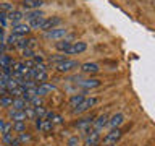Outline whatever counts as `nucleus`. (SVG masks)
<instances>
[{
	"instance_id": "f257e3e1",
	"label": "nucleus",
	"mask_w": 155,
	"mask_h": 146,
	"mask_svg": "<svg viewBox=\"0 0 155 146\" xmlns=\"http://www.w3.org/2000/svg\"><path fill=\"white\" fill-rule=\"evenodd\" d=\"M57 71L60 73H71L74 68H79V62L78 60H70V58H66V60H63L60 63H57L55 65Z\"/></svg>"
},
{
	"instance_id": "f03ea898",
	"label": "nucleus",
	"mask_w": 155,
	"mask_h": 146,
	"mask_svg": "<svg viewBox=\"0 0 155 146\" xmlns=\"http://www.w3.org/2000/svg\"><path fill=\"white\" fill-rule=\"evenodd\" d=\"M95 104H97V99H95V97H89V99H84L79 106H76L74 109H73V114H74V115L84 114V112H87V110L91 109V107H94Z\"/></svg>"
},
{
	"instance_id": "7ed1b4c3",
	"label": "nucleus",
	"mask_w": 155,
	"mask_h": 146,
	"mask_svg": "<svg viewBox=\"0 0 155 146\" xmlns=\"http://www.w3.org/2000/svg\"><path fill=\"white\" fill-rule=\"evenodd\" d=\"M86 49H87V44L82 42V41H79V42H71L70 47H68L63 54H65V55H76V54H82Z\"/></svg>"
},
{
	"instance_id": "20e7f679",
	"label": "nucleus",
	"mask_w": 155,
	"mask_h": 146,
	"mask_svg": "<svg viewBox=\"0 0 155 146\" xmlns=\"http://www.w3.org/2000/svg\"><path fill=\"white\" fill-rule=\"evenodd\" d=\"M121 136H123V131H121V128H111L110 133L105 135L104 144H116V141H118Z\"/></svg>"
},
{
	"instance_id": "39448f33",
	"label": "nucleus",
	"mask_w": 155,
	"mask_h": 146,
	"mask_svg": "<svg viewBox=\"0 0 155 146\" xmlns=\"http://www.w3.org/2000/svg\"><path fill=\"white\" fill-rule=\"evenodd\" d=\"M66 34H68V29H65V28H53L45 33V37L53 39V41H60V39H65Z\"/></svg>"
},
{
	"instance_id": "423d86ee",
	"label": "nucleus",
	"mask_w": 155,
	"mask_h": 146,
	"mask_svg": "<svg viewBox=\"0 0 155 146\" xmlns=\"http://www.w3.org/2000/svg\"><path fill=\"white\" fill-rule=\"evenodd\" d=\"M61 23V18L60 16H50V18H44V23H42V26L41 29L42 31H50V29H53L55 26H58V24Z\"/></svg>"
},
{
	"instance_id": "0eeeda50",
	"label": "nucleus",
	"mask_w": 155,
	"mask_h": 146,
	"mask_svg": "<svg viewBox=\"0 0 155 146\" xmlns=\"http://www.w3.org/2000/svg\"><path fill=\"white\" fill-rule=\"evenodd\" d=\"M76 85L79 88H82V89H94V88L100 86V80H97V78H87V80L76 81Z\"/></svg>"
},
{
	"instance_id": "6e6552de",
	"label": "nucleus",
	"mask_w": 155,
	"mask_h": 146,
	"mask_svg": "<svg viewBox=\"0 0 155 146\" xmlns=\"http://www.w3.org/2000/svg\"><path fill=\"white\" fill-rule=\"evenodd\" d=\"M31 31V28L28 26L26 23H18V24H12V34L15 36H26V34Z\"/></svg>"
},
{
	"instance_id": "1a4fd4ad",
	"label": "nucleus",
	"mask_w": 155,
	"mask_h": 146,
	"mask_svg": "<svg viewBox=\"0 0 155 146\" xmlns=\"http://www.w3.org/2000/svg\"><path fill=\"white\" fill-rule=\"evenodd\" d=\"M52 91H55V86L50 85V83H41L39 86H36V94L41 96V97L50 94Z\"/></svg>"
},
{
	"instance_id": "9d476101",
	"label": "nucleus",
	"mask_w": 155,
	"mask_h": 146,
	"mask_svg": "<svg viewBox=\"0 0 155 146\" xmlns=\"http://www.w3.org/2000/svg\"><path fill=\"white\" fill-rule=\"evenodd\" d=\"M124 122V115L121 114V112H118V114H115V115H111L108 122H107V125L110 127V128H120V125Z\"/></svg>"
},
{
	"instance_id": "9b49d317",
	"label": "nucleus",
	"mask_w": 155,
	"mask_h": 146,
	"mask_svg": "<svg viewBox=\"0 0 155 146\" xmlns=\"http://www.w3.org/2000/svg\"><path fill=\"white\" fill-rule=\"evenodd\" d=\"M79 67H81V71H82V73H87V75H94V73H99V71H100L99 65H97V63H94V62L82 63V65H79Z\"/></svg>"
},
{
	"instance_id": "f8f14e48",
	"label": "nucleus",
	"mask_w": 155,
	"mask_h": 146,
	"mask_svg": "<svg viewBox=\"0 0 155 146\" xmlns=\"http://www.w3.org/2000/svg\"><path fill=\"white\" fill-rule=\"evenodd\" d=\"M8 115L13 122H26L28 117H26V112L24 110H15V109H10L8 110Z\"/></svg>"
},
{
	"instance_id": "ddd939ff",
	"label": "nucleus",
	"mask_w": 155,
	"mask_h": 146,
	"mask_svg": "<svg viewBox=\"0 0 155 146\" xmlns=\"http://www.w3.org/2000/svg\"><path fill=\"white\" fill-rule=\"evenodd\" d=\"M100 140V131L97 130H92L89 135L86 136V141H84V146H95L97 141Z\"/></svg>"
},
{
	"instance_id": "4468645a",
	"label": "nucleus",
	"mask_w": 155,
	"mask_h": 146,
	"mask_svg": "<svg viewBox=\"0 0 155 146\" xmlns=\"http://www.w3.org/2000/svg\"><path fill=\"white\" fill-rule=\"evenodd\" d=\"M7 19H10L12 24H18V23H21L23 19H24V13L23 12H18V10H13V12L7 13Z\"/></svg>"
},
{
	"instance_id": "2eb2a0df",
	"label": "nucleus",
	"mask_w": 155,
	"mask_h": 146,
	"mask_svg": "<svg viewBox=\"0 0 155 146\" xmlns=\"http://www.w3.org/2000/svg\"><path fill=\"white\" fill-rule=\"evenodd\" d=\"M107 122H108V115H107V114H102V115H99L94 122H92V127H94V130L100 131V130L107 125Z\"/></svg>"
},
{
	"instance_id": "dca6fc26",
	"label": "nucleus",
	"mask_w": 155,
	"mask_h": 146,
	"mask_svg": "<svg viewBox=\"0 0 155 146\" xmlns=\"http://www.w3.org/2000/svg\"><path fill=\"white\" fill-rule=\"evenodd\" d=\"M21 5L26 12H29V10H39V7L42 5V0H23Z\"/></svg>"
},
{
	"instance_id": "f3484780",
	"label": "nucleus",
	"mask_w": 155,
	"mask_h": 146,
	"mask_svg": "<svg viewBox=\"0 0 155 146\" xmlns=\"http://www.w3.org/2000/svg\"><path fill=\"white\" fill-rule=\"evenodd\" d=\"M92 122H94V117H84V119H81V120L76 122V128H79L81 131L86 130V128H91Z\"/></svg>"
},
{
	"instance_id": "a211bd4d",
	"label": "nucleus",
	"mask_w": 155,
	"mask_h": 146,
	"mask_svg": "<svg viewBox=\"0 0 155 146\" xmlns=\"http://www.w3.org/2000/svg\"><path fill=\"white\" fill-rule=\"evenodd\" d=\"M12 107L15 110H24L28 107V102L23 99V97H13L12 101Z\"/></svg>"
},
{
	"instance_id": "6ab92c4d",
	"label": "nucleus",
	"mask_w": 155,
	"mask_h": 146,
	"mask_svg": "<svg viewBox=\"0 0 155 146\" xmlns=\"http://www.w3.org/2000/svg\"><path fill=\"white\" fill-rule=\"evenodd\" d=\"M44 18H45V16H37V18L31 19V21L28 23V26L31 28V29H41L42 23H44Z\"/></svg>"
},
{
	"instance_id": "aec40b11",
	"label": "nucleus",
	"mask_w": 155,
	"mask_h": 146,
	"mask_svg": "<svg viewBox=\"0 0 155 146\" xmlns=\"http://www.w3.org/2000/svg\"><path fill=\"white\" fill-rule=\"evenodd\" d=\"M84 99H86L84 94H74V96H73L71 99H70V102H68V104H70V107H73V109H74V107L79 106Z\"/></svg>"
},
{
	"instance_id": "412c9836",
	"label": "nucleus",
	"mask_w": 155,
	"mask_h": 146,
	"mask_svg": "<svg viewBox=\"0 0 155 146\" xmlns=\"http://www.w3.org/2000/svg\"><path fill=\"white\" fill-rule=\"evenodd\" d=\"M70 41H68V39H60V41H58L57 44H55V49L57 50H60V52H65L68 47H70Z\"/></svg>"
},
{
	"instance_id": "4be33fe9",
	"label": "nucleus",
	"mask_w": 155,
	"mask_h": 146,
	"mask_svg": "<svg viewBox=\"0 0 155 146\" xmlns=\"http://www.w3.org/2000/svg\"><path fill=\"white\" fill-rule=\"evenodd\" d=\"M37 16H44V13H42V12H39V10H29V12L24 13V18H26L28 21H31V19L37 18Z\"/></svg>"
},
{
	"instance_id": "5701e85b",
	"label": "nucleus",
	"mask_w": 155,
	"mask_h": 146,
	"mask_svg": "<svg viewBox=\"0 0 155 146\" xmlns=\"http://www.w3.org/2000/svg\"><path fill=\"white\" fill-rule=\"evenodd\" d=\"M12 130L18 131V133L26 131V122H13V123H12Z\"/></svg>"
},
{
	"instance_id": "b1692460",
	"label": "nucleus",
	"mask_w": 155,
	"mask_h": 146,
	"mask_svg": "<svg viewBox=\"0 0 155 146\" xmlns=\"http://www.w3.org/2000/svg\"><path fill=\"white\" fill-rule=\"evenodd\" d=\"M53 128V123L50 120H47V119H42V123H41V130L44 131V133H48V131H52Z\"/></svg>"
},
{
	"instance_id": "393cba45",
	"label": "nucleus",
	"mask_w": 155,
	"mask_h": 146,
	"mask_svg": "<svg viewBox=\"0 0 155 146\" xmlns=\"http://www.w3.org/2000/svg\"><path fill=\"white\" fill-rule=\"evenodd\" d=\"M48 78V73L47 71H36V75H34L32 80L34 81H41V83H45V80Z\"/></svg>"
},
{
	"instance_id": "a878e982",
	"label": "nucleus",
	"mask_w": 155,
	"mask_h": 146,
	"mask_svg": "<svg viewBox=\"0 0 155 146\" xmlns=\"http://www.w3.org/2000/svg\"><path fill=\"white\" fill-rule=\"evenodd\" d=\"M13 5L12 3H8V2H2L0 3V12H3V13H10V12H13Z\"/></svg>"
},
{
	"instance_id": "bb28decb",
	"label": "nucleus",
	"mask_w": 155,
	"mask_h": 146,
	"mask_svg": "<svg viewBox=\"0 0 155 146\" xmlns=\"http://www.w3.org/2000/svg\"><path fill=\"white\" fill-rule=\"evenodd\" d=\"M63 60H66V55H65V54H58V55H52V57H50V62L55 63V65H57V63H60V62H63Z\"/></svg>"
},
{
	"instance_id": "cd10ccee",
	"label": "nucleus",
	"mask_w": 155,
	"mask_h": 146,
	"mask_svg": "<svg viewBox=\"0 0 155 146\" xmlns=\"http://www.w3.org/2000/svg\"><path fill=\"white\" fill-rule=\"evenodd\" d=\"M12 101H13V97L3 96V97H0V106H3V107H12Z\"/></svg>"
},
{
	"instance_id": "c85d7f7f",
	"label": "nucleus",
	"mask_w": 155,
	"mask_h": 146,
	"mask_svg": "<svg viewBox=\"0 0 155 146\" xmlns=\"http://www.w3.org/2000/svg\"><path fill=\"white\" fill-rule=\"evenodd\" d=\"M34 55H36V54H34V50H32L31 47L23 49V57L24 58H28V60H29V58H34Z\"/></svg>"
},
{
	"instance_id": "c756f323",
	"label": "nucleus",
	"mask_w": 155,
	"mask_h": 146,
	"mask_svg": "<svg viewBox=\"0 0 155 146\" xmlns=\"http://www.w3.org/2000/svg\"><path fill=\"white\" fill-rule=\"evenodd\" d=\"M18 141H19V143H24V141H31V135H29V133H24V131H23V133L18 135Z\"/></svg>"
},
{
	"instance_id": "7c9ffc66",
	"label": "nucleus",
	"mask_w": 155,
	"mask_h": 146,
	"mask_svg": "<svg viewBox=\"0 0 155 146\" xmlns=\"http://www.w3.org/2000/svg\"><path fill=\"white\" fill-rule=\"evenodd\" d=\"M19 36H15V34H10V36L5 39V44H16L18 42Z\"/></svg>"
},
{
	"instance_id": "2f4dec72",
	"label": "nucleus",
	"mask_w": 155,
	"mask_h": 146,
	"mask_svg": "<svg viewBox=\"0 0 155 146\" xmlns=\"http://www.w3.org/2000/svg\"><path fill=\"white\" fill-rule=\"evenodd\" d=\"M0 24H2V28L7 24V13H3V12H0Z\"/></svg>"
},
{
	"instance_id": "473e14b6",
	"label": "nucleus",
	"mask_w": 155,
	"mask_h": 146,
	"mask_svg": "<svg viewBox=\"0 0 155 146\" xmlns=\"http://www.w3.org/2000/svg\"><path fill=\"white\" fill-rule=\"evenodd\" d=\"M3 141H5L7 144H10V143L13 141V136L10 135V133H3Z\"/></svg>"
},
{
	"instance_id": "72a5a7b5",
	"label": "nucleus",
	"mask_w": 155,
	"mask_h": 146,
	"mask_svg": "<svg viewBox=\"0 0 155 146\" xmlns=\"http://www.w3.org/2000/svg\"><path fill=\"white\" fill-rule=\"evenodd\" d=\"M52 119H53V120H50L52 123H61V122H63V119H61V117H60V115H55V114H53V117H52Z\"/></svg>"
},
{
	"instance_id": "f704fd0d",
	"label": "nucleus",
	"mask_w": 155,
	"mask_h": 146,
	"mask_svg": "<svg viewBox=\"0 0 155 146\" xmlns=\"http://www.w3.org/2000/svg\"><path fill=\"white\" fill-rule=\"evenodd\" d=\"M10 131H12V123H5L2 133H10Z\"/></svg>"
},
{
	"instance_id": "c9c22d12",
	"label": "nucleus",
	"mask_w": 155,
	"mask_h": 146,
	"mask_svg": "<svg viewBox=\"0 0 155 146\" xmlns=\"http://www.w3.org/2000/svg\"><path fill=\"white\" fill-rule=\"evenodd\" d=\"M3 96H8V89H7V88H0V97H3Z\"/></svg>"
},
{
	"instance_id": "e433bc0d",
	"label": "nucleus",
	"mask_w": 155,
	"mask_h": 146,
	"mask_svg": "<svg viewBox=\"0 0 155 146\" xmlns=\"http://www.w3.org/2000/svg\"><path fill=\"white\" fill-rule=\"evenodd\" d=\"M5 123H7V122H5L3 119H0V133L3 131V127H5Z\"/></svg>"
},
{
	"instance_id": "4c0bfd02",
	"label": "nucleus",
	"mask_w": 155,
	"mask_h": 146,
	"mask_svg": "<svg viewBox=\"0 0 155 146\" xmlns=\"http://www.w3.org/2000/svg\"><path fill=\"white\" fill-rule=\"evenodd\" d=\"M104 146H115V144H104Z\"/></svg>"
},
{
	"instance_id": "58836bf2",
	"label": "nucleus",
	"mask_w": 155,
	"mask_h": 146,
	"mask_svg": "<svg viewBox=\"0 0 155 146\" xmlns=\"http://www.w3.org/2000/svg\"><path fill=\"white\" fill-rule=\"evenodd\" d=\"M0 76H2V68H0Z\"/></svg>"
},
{
	"instance_id": "ea45409f",
	"label": "nucleus",
	"mask_w": 155,
	"mask_h": 146,
	"mask_svg": "<svg viewBox=\"0 0 155 146\" xmlns=\"http://www.w3.org/2000/svg\"><path fill=\"white\" fill-rule=\"evenodd\" d=\"M2 146H10V144H2Z\"/></svg>"
},
{
	"instance_id": "a19ab883",
	"label": "nucleus",
	"mask_w": 155,
	"mask_h": 146,
	"mask_svg": "<svg viewBox=\"0 0 155 146\" xmlns=\"http://www.w3.org/2000/svg\"><path fill=\"white\" fill-rule=\"evenodd\" d=\"M0 146H2V143H0Z\"/></svg>"
},
{
	"instance_id": "79ce46f5",
	"label": "nucleus",
	"mask_w": 155,
	"mask_h": 146,
	"mask_svg": "<svg viewBox=\"0 0 155 146\" xmlns=\"http://www.w3.org/2000/svg\"><path fill=\"white\" fill-rule=\"evenodd\" d=\"M95 146H97V144H95Z\"/></svg>"
}]
</instances>
